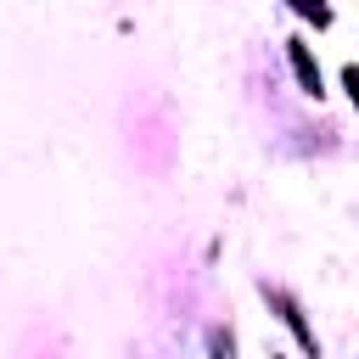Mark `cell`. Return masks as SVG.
Masks as SVG:
<instances>
[{
    "label": "cell",
    "mask_w": 359,
    "mask_h": 359,
    "mask_svg": "<svg viewBox=\"0 0 359 359\" xmlns=\"http://www.w3.org/2000/svg\"><path fill=\"white\" fill-rule=\"evenodd\" d=\"M292 67H297L303 90H309V95H320V67H314V56H309V45H303V39H292Z\"/></svg>",
    "instance_id": "1"
},
{
    "label": "cell",
    "mask_w": 359,
    "mask_h": 359,
    "mask_svg": "<svg viewBox=\"0 0 359 359\" xmlns=\"http://www.w3.org/2000/svg\"><path fill=\"white\" fill-rule=\"evenodd\" d=\"M292 6H297V11H303V17H314V22H331V11H325V6H320V0H292Z\"/></svg>",
    "instance_id": "2"
}]
</instances>
